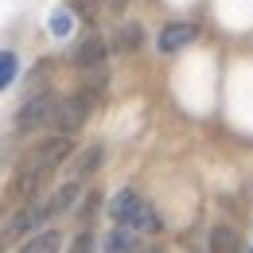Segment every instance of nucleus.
I'll return each mask as SVG.
<instances>
[{
    "instance_id": "obj_1",
    "label": "nucleus",
    "mask_w": 253,
    "mask_h": 253,
    "mask_svg": "<svg viewBox=\"0 0 253 253\" xmlns=\"http://www.w3.org/2000/svg\"><path fill=\"white\" fill-rule=\"evenodd\" d=\"M78 179L74 183H63L59 191H51L47 199H32L16 218L8 222V230H4V238L0 242H12V238H24V234H32V230H39L43 222H51L55 214H63V211H70L74 203H78Z\"/></svg>"
},
{
    "instance_id": "obj_2",
    "label": "nucleus",
    "mask_w": 253,
    "mask_h": 253,
    "mask_svg": "<svg viewBox=\"0 0 253 253\" xmlns=\"http://www.w3.org/2000/svg\"><path fill=\"white\" fill-rule=\"evenodd\" d=\"M109 218L125 230H136V234H160V214L152 211V203L140 195V191H117L109 199Z\"/></svg>"
},
{
    "instance_id": "obj_3",
    "label": "nucleus",
    "mask_w": 253,
    "mask_h": 253,
    "mask_svg": "<svg viewBox=\"0 0 253 253\" xmlns=\"http://www.w3.org/2000/svg\"><path fill=\"white\" fill-rule=\"evenodd\" d=\"M70 136H59V132H51V136H43L39 144L28 148V156L20 164V175H35V179H47L66 156H70Z\"/></svg>"
},
{
    "instance_id": "obj_4",
    "label": "nucleus",
    "mask_w": 253,
    "mask_h": 253,
    "mask_svg": "<svg viewBox=\"0 0 253 253\" xmlns=\"http://www.w3.org/2000/svg\"><path fill=\"white\" fill-rule=\"evenodd\" d=\"M97 101V90H82V94H70L63 97V105H59V113H55V132L59 136H74L78 128L86 125V117H90V109H94Z\"/></svg>"
},
{
    "instance_id": "obj_5",
    "label": "nucleus",
    "mask_w": 253,
    "mask_h": 253,
    "mask_svg": "<svg viewBox=\"0 0 253 253\" xmlns=\"http://www.w3.org/2000/svg\"><path fill=\"white\" fill-rule=\"evenodd\" d=\"M63 97L59 94H35L24 101V109L16 113V128L20 132H35V128H51L55 125V113H59Z\"/></svg>"
},
{
    "instance_id": "obj_6",
    "label": "nucleus",
    "mask_w": 253,
    "mask_h": 253,
    "mask_svg": "<svg viewBox=\"0 0 253 253\" xmlns=\"http://www.w3.org/2000/svg\"><path fill=\"white\" fill-rule=\"evenodd\" d=\"M128 0H70V12L82 20H101V16H121Z\"/></svg>"
},
{
    "instance_id": "obj_7",
    "label": "nucleus",
    "mask_w": 253,
    "mask_h": 253,
    "mask_svg": "<svg viewBox=\"0 0 253 253\" xmlns=\"http://www.w3.org/2000/svg\"><path fill=\"white\" fill-rule=\"evenodd\" d=\"M74 63L82 66V70H101V66H105V39L86 35V39L74 47Z\"/></svg>"
},
{
    "instance_id": "obj_8",
    "label": "nucleus",
    "mask_w": 253,
    "mask_h": 253,
    "mask_svg": "<svg viewBox=\"0 0 253 253\" xmlns=\"http://www.w3.org/2000/svg\"><path fill=\"white\" fill-rule=\"evenodd\" d=\"M140 234L136 230H125V226H113L101 242V253H140Z\"/></svg>"
},
{
    "instance_id": "obj_9",
    "label": "nucleus",
    "mask_w": 253,
    "mask_h": 253,
    "mask_svg": "<svg viewBox=\"0 0 253 253\" xmlns=\"http://www.w3.org/2000/svg\"><path fill=\"white\" fill-rule=\"evenodd\" d=\"M195 24H168L164 32H160V39H156V47L164 51V55H171V51H179V47H187L191 39H195Z\"/></svg>"
},
{
    "instance_id": "obj_10",
    "label": "nucleus",
    "mask_w": 253,
    "mask_h": 253,
    "mask_svg": "<svg viewBox=\"0 0 253 253\" xmlns=\"http://www.w3.org/2000/svg\"><path fill=\"white\" fill-rule=\"evenodd\" d=\"M63 250V234L59 230H39L32 242H24L20 253H59Z\"/></svg>"
},
{
    "instance_id": "obj_11",
    "label": "nucleus",
    "mask_w": 253,
    "mask_h": 253,
    "mask_svg": "<svg viewBox=\"0 0 253 253\" xmlns=\"http://www.w3.org/2000/svg\"><path fill=\"white\" fill-rule=\"evenodd\" d=\"M211 253H242V238L230 226H214L211 230Z\"/></svg>"
},
{
    "instance_id": "obj_12",
    "label": "nucleus",
    "mask_w": 253,
    "mask_h": 253,
    "mask_svg": "<svg viewBox=\"0 0 253 253\" xmlns=\"http://www.w3.org/2000/svg\"><path fill=\"white\" fill-rule=\"evenodd\" d=\"M97 164H101V144H90V148L78 156V164H74V179H82V175H94Z\"/></svg>"
},
{
    "instance_id": "obj_13",
    "label": "nucleus",
    "mask_w": 253,
    "mask_h": 253,
    "mask_svg": "<svg viewBox=\"0 0 253 253\" xmlns=\"http://www.w3.org/2000/svg\"><path fill=\"white\" fill-rule=\"evenodd\" d=\"M16 70H20V59H16L12 51H0V90H8V86H12Z\"/></svg>"
},
{
    "instance_id": "obj_14",
    "label": "nucleus",
    "mask_w": 253,
    "mask_h": 253,
    "mask_svg": "<svg viewBox=\"0 0 253 253\" xmlns=\"http://www.w3.org/2000/svg\"><path fill=\"white\" fill-rule=\"evenodd\" d=\"M113 47H117V51H132V47H140V28H132V24L121 28L117 39H113Z\"/></svg>"
},
{
    "instance_id": "obj_15",
    "label": "nucleus",
    "mask_w": 253,
    "mask_h": 253,
    "mask_svg": "<svg viewBox=\"0 0 253 253\" xmlns=\"http://www.w3.org/2000/svg\"><path fill=\"white\" fill-rule=\"evenodd\" d=\"M51 35H59V39L70 35V8H63V12H55V16H51Z\"/></svg>"
}]
</instances>
